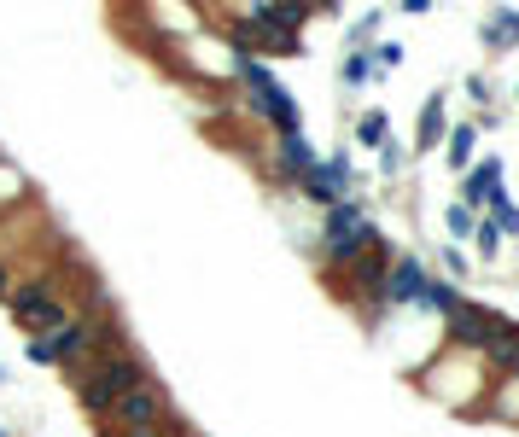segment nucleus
Wrapping results in <instances>:
<instances>
[{"label": "nucleus", "mask_w": 519, "mask_h": 437, "mask_svg": "<svg viewBox=\"0 0 519 437\" xmlns=\"http://www.w3.org/2000/svg\"><path fill=\"white\" fill-rule=\"evenodd\" d=\"M321 239H327V245H321V251H327V263H333V269H345V263H356V257H362V251H368L380 234H374V222H368L356 204H333V210H327Z\"/></svg>", "instance_id": "4"}, {"label": "nucleus", "mask_w": 519, "mask_h": 437, "mask_svg": "<svg viewBox=\"0 0 519 437\" xmlns=\"http://www.w3.org/2000/svg\"><path fill=\"white\" fill-rule=\"evenodd\" d=\"M444 327H450V344H461V350H479V356H485V344L502 333L508 321H502L496 309H479V303H455L450 315H444Z\"/></svg>", "instance_id": "5"}, {"label": "nucleus", "mask_w": 519, "mask_h": 437, "mask_svg": "<svg viewBox=\"0 0 519 437\" xmlns=\"http://www.w3.org/2000/svg\"><path fill=\"white\" fill-rule=\"evenodd\" d=\"M473 158V129H455V146H450V164H467Z\"/></svg>", "instance_id": "13"}, {"label": "nucleus", "mask_w": 519, "mask_h": 437, "mask_svg": "<svg viewBox=\"0 0 519 437\" xmlns=\"http://www.w3.org/2000/svg\"><path fill=\"white\" fill-rule=\"evenodd\" d=\"M426 280H432V274L420 269V263H409V257H391V274H385V303H420Z\"/></svg>", "instance_id": "7"}, {"label": "nucleus", "mask_w": 519, "mask_h": 437, "mask_svg": "<svg viewBox=\"0 0 519 437\" xmlns=\"http://www.w3.org/2000/svg\"><path fill=\"white\" fill-rule=\"evenodd\" d=\"M362 76H368V59H362V53H350V59H345V82H362Z\"/></svg>", "instance_id": "17"}, {"label": "nucleus", "mask_w": 519, "mask_h": 437, "mask_svg": "<svg viewBox=\"0 0 519 437\" xmlns=\"http://www.w3.org/2000/svg\"><path fill=\"white\" fill-rule=\"evenodd\" d=\"M356 135H362V140H385V117H380V111H368V117L356 123Z\"/></svg>", "instance_id": "15"}, {"label": "nucleus", "mask_w": 519, "mask_h": 437, "mask_svg": "<svg viewBox=\"0 0 519 437\" xmlns=\"http://www.w3.org/2000/svg\"><path fill=\"white\" fill-rule=\"evenodd\" d=\"M152 373H146V362H140L135 350H117V356H100V362H88V368H76V397H82V408L88 414H100L117 403V397H129L135 385H146Z\"/></svg>", "instance_id": "2"}, {"label": "nucleus", "mask_w": 519, "mask_h": 437, "mask_svg": "<svg viewBox=\"0 0 519 437\" xmlns=\"http://www.w3.org/2000/svg\"><path fill=\"white\" fill-rule=\"evenodd\" d=\"M0 379H6V368H0Z\"/></svg>", "instance_id": "19"}, {"label": "nucleus", "mask_w": 519, "mask_h": 437, "mask_svg": "<svg viewBox=\"0 0 519 437\" xmlns=\"http://www.w3.org/2000/svg\"><path fill=\"white\" fill-rule=\"evenodd\" d=\"M170 414L175 408H170V397H164V385L146 379V385H135L129 397H117V403L105 408V432L111 437H146V432H158Z\"/></svg>", "instance_id": "3"}, {"label": "nucleus", "mask_w": 519, "mask_h": 437, "mask_svg": "<svg viewBox=\"0 0 519 437\" xmlns=\"http://www.w3.org/2000/svg\"><path fill=\"white\" fill-rule=\"evenodd\" d=\"M461 199H467V210H479V204H496V199H502V164L490 158L485 169H473V175H467V193H461Z\"/></svg>", "instance_id": "8"}, {"label": "nucleus", "mask_w": 519, "mask_h": 437, "mask_svg": "<svg viewBox=\"0 0 519 437\" xmlns=\"http://www.w3.org/2000/svg\"><path fill=\"white\" fill-rule=\"evenodd\" d=\"M455 303H461V298H455L450 280H426V292H420V309H438V315H450Z\"/></svg>", "instance_id": "10"}, {"label": "nucleus", "mask_w": 519, "mask_h": 437, "mask_svg": "<svg viewBox=\"0 0 519 437\" xmlns=\"http://www.w3.org/2000/svg\"><path fill=\"white\" fill-rule=\"evenodd\" d=\"M473 239H479V251H496V245H502V228H496V222H479V228H473Z\"/></svg>", "instance_id": "12"}, {"label": "nucleus", "mask_w": 519, "mask_h": 437, "mask_svg": "<svg viewBox=\"0 0 519 437\" xmlns=\"http://www.w3.org/2000/svg\"><path fill=\"white\" fill-rule=\"evenodd\" d=\"M275 169H280V181H292V187H298V181L315 169V152H310V140H304V129L275 140Z\"/></svg>", "instance_id": "6"}, {"label": "nucleus", "mask_w": 519, "mask_h": 437, "mask_svg": "<svg viewBox=\"0 0 519 437\" xmlns=\"http://www.w3.org/2000/svg\"><path fill=\"white\" fill-rule=\"evenodd\" d=\"M485 41H490V47L519 41V12H490V18H485Z\"/></svg>", "instance_id": "9"}, {"label": "nucleus", "mask_w": 519, "mask_h": 437, "mask_svg": "<svg viewBox=\"0 0 519 437\" xmlns=\"http://www.w3.org/2000/svg\"><path fill=\"white\" fill-rule=\"evenodd\" d=\"M444 123H450V117H444V100H432L420 111V146H432V140L444 135Z\"/></svg>", "instance_id": "11"}, {"label": "nucleus", "mask_w": 519, "mask_h": 437, "mask_svg": "<svg viewBox=\"0 0 519 437\" xmlns=\"http://www.w3.org/2000/svg\"><path fill=\"white\" fill-rule=\"evenodd\" d=\"M508 373H514V379H519V356H514V368H508Z\"/></svg>", "instance_id": "18"}, {"label": "nucleus", "mask_w": 519, "mask_h": 437, "mask_svg": "<svg viewBox=\"0 0 519 437\" xmlns=\"http://www.w3.org/2000/svg\"><path fill=\"white\" fill-rule=\"evenodd\" d=\"M6 309H12V321H18L30 338L59 333L70 315H76V309H70V286L53 269L18 274V280H12V292H6Z\"/></svg>", "instance_id": "1"}, {"label": "nucleus", "mask_w": 519, "mask_h": 437, "mask_svg": "<svg viewBox=\"0 0 519 437\" xmlns=\"http://www.w3.org/2000/svg\"><path fill=\"white\" fill-rule=\"evenodd\" d=\"M490 210H496V228H508V234H519V210H514L508 199H496Z\"/></svg>", "instance_id": "14"}, {"label": "nucleus", "mask_w": 519, "mask_h": 437, "mask_svg": "<svg viewBox=\"0 0 519 437\" xmlns=\"http://www.w3.org/2000/svg\"><path fill=\"white\" fill-rule=\"evenodd\" d=\"M0 437H6V432H0Z\"/></svg>", "instance_id": "20"}, {"label": "nucleus", "mask_w": 519, "mask_h": 437, "mask_svg": "<svg viewBox=\"0 0 519 437\" xmlns=\"http://www.w3.org/2000/svg\"><path fill=\"white\" fill-rule=\"evenodd\" d=\"M450 228H455V234H473L479 222H473V210H467V204H455V210H450Z\"/></svg>", "instance_id": "16"}]
</instances>
